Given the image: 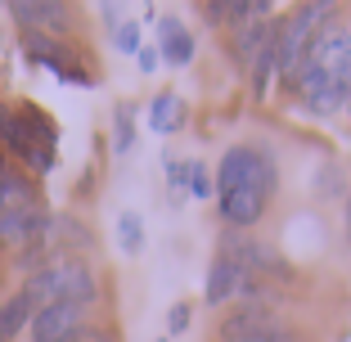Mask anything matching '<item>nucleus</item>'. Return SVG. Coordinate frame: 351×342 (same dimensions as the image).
<instances>
[{
	"mask_svg": "<svg viewBox=\"0 0 351 342\" xmlns=\"http://www.w3.org/2000/svg\"><path fill=\"white\" fill-rule=\"evenodd\" d=\"M293 82H298L306 113L329 117L338 108H347L351 104V32L338 27V23H324Z\"/></svg>",
	"mask_w": 351,
	"mask_h": 342,
	"instance_id": "obj_1",
	"label": "nucleus"
},
{
	"mask_svg": "<svg viewBox=\"0 0 351 342\" xmlns=\"http://www.w3.org/2000/svg\"><path fill=\"white\" fill-rule=\"evenodd\" d=\"M270 189H275V158L257 145H234L217 167V208L226 225L248 230L266 217Z\"/></svg>",
	"mask_w": 351,
	"mask_h": 342,
	"instance_id": "obj_2",
	"label": "nucleus"
},
{
	"mask_svg": "<svg viewBox=\"0 0 351 342\" xmlns=\"http://www.w3.org/2000/svg\"><path fill=\"white\" fill-rule=\"evenodd\" d=\"M32 306H54V302H68V306H90L95 302V275L82 266V261H50V266L32 270L27 289Z\"/></svg>",
	"mask_w": 351,
	"mask_h": 342,
	"instance_id": "obj_3",
	"label": "nucleus"
},
{
	"mask_svg": "<svg viewBox=\"0 0 351 342\" xmlns=\"http://www.w3.org/2000/svg\"><path fill=\"white\" fill-rule=\"evenodd\" d=\"M0 140L32 167V171H50L54 167V122L36 108L19 113H0Z\"/></svg>",
	"mask_w": 351,
	"mask_h": 342,
	"instance_id": "obj_4",
	"label": "nucleus"
},
{
	"mask_svg": "<svg viewBox=\"0 0 351 342\" xmlns=\"http://www.w3.org/2000/svg\"><path fill=\"white\" fill-rule=\"evenodd\" d=\"M329 14H333V5H302L298 14H289V19L279 23V32H275V68H279V77H298L302 59H306L311 41L320 36V27H324Z\"/></svg>",
	"mask_w": 351,
	"mask_h": 342,
	"instance_id": "obj_5",
	"label": "nucleus"
},
{
	"mask_svg": "<svg viewBox=\"0 0 351 342\" xmlns=\"http://www.w3.org/2000/svg\"><path fill=\"white\" fill-rule=\"evenodd\" d=\"M221 257H230L248 280H257V275H270V280L289 275V261H284V252H279L275 243H266V239H248V234H239V230L221 234Z\"/></svg>",
	"mask_w": 351,
	"mask_h": 342,
	"instance_id": "obj_6",
	"label": "nucleus"
},
{
	"mask_svg": "<svg viewBox=\"0 0 351 342\" xmlns=\"http://www.w3.org/2000/svg\"><path fill=\"white\" fill-rule=\"evenodd\" d=\"M221 338L226 342H284V324L266 306L248 302V306H239V311H230L221 320Z\"/></svg>",
	"mask_w": 351,
	"mask_h": 342,
	"instance_id": "obj_7",
	"label": "nucleus"
},
{
	"mask_svg": "<svg viewBox=\"0 0 351 342\" xmlns=\"http://www.w3.org/2000/svg\"><path fill=\"white\" fill-rule=\"evenodd\" d=\"M82 320H86V306H68V302L41 306L32 315V342H77Z\"/></svg>",
	"mask_w": 351,
	"mask_h": 342,
	"instance_id": "obj_8",
	"label": "nucleus"
},
{
	"mask_svg": "<svg viewBox=\"0 0 351 342\" xmlns=\"http://www.w3.org/2000/svg\"><path fill=\"white\" fill-rule=\"evenodd\" d=\"M45 208L41 203H27V208H10V212H0V243L5 248H27L32 239L45 230Z\"/></svg>",
	"mask_w": 351,
	"mask_h": 342,
	"instance_id": "obj_9",
	"label": "nucleus"
},
{
	"mask_svg": "<svg viewBox=\"0 0 351 342\" xmlns=\"http://www.w3.org/2000/svg\"><path fill=\"white\" fill-rule=\"evenodd\" d=\"M10 14L23 23V27L45 32V36H50V32H63V27H68V10H63V5H54V0H32V5H27V0H14Z\"/></svg>",
	"mask_w": 351,
	"mask_h": 342,
	"instance_id": "obj_10",
	"label": "nucleus"
},
{
	"mask_svg": "<svg viewBox=\"0 0 351 342\" xmlns=\"http://www.w3.org/2000/svg\"><path fill=\"white\" fill-rule=\"evenodd\" d=\"M243 284H248V275H243L230 257H217L212 261V275H207V284H203L207 306H226L234 293H243Z\"/></svg>",
	"mask_w": 351,
	"mask_h": 342,
	"instance_id": "obj_11",
	"label": "nucleus"
},
{
	"mask_svg": "<svg viewBox=\"0 0 351 342\" xmlns=\"http://www.w3.org/2000/svg\"><path fill=\"white\" fill-rule=\"evenodd\" d=\"M158 36H162V50H158V54H162L171 68H185V63L194 59V36H189V32L180 27L176 19H162V23H158Z\"/></svg>",
	"mask_w": 351,
	"mask_h": 342,
	"instance_id": "obj_12",
	"label": "nucleus"
},
{
	"mask_svg": "<svg viewBox=\"0 0 351 342\" xmlns=\"http://www.w3.org/2000/svg\"><path fill=\"white\" fill-rule=\"evenodd\" d=\"M32 311H36V306H32L27 293H19V297L5 302V306H0V342H14V338H19L23 324L32 320Z\"/></svg>",
	"mask_w": 351,
	"mask_h": 342,
	"instance_id": "obj_13",
	"label": "nucleus"
},
{
	"mask_svg": "<svg viewBox=\"0 0 351 342\" xmlns=\"http://www.w3.org/2000/svg\"><path fill=\"white\" fill-rule=\"evenodd\" d=\"M180 117H185V104H180L176 95H154V104H149V126H154L158 135H171L176 126H180Z\"/></svg>",
	"mask_w": 351,
	"mask_h": 342,
	"instance_id": "obj_14",
	"label": "nucleus"
},
{
	"mask_svg": "<svg viewBox=\"0 0 351 342\" xmlns=\"http://www.w3.org/2000/svg\"><path fill=\"white\" fill-rule=\"evenodd\" d=\"M27 203H41V198H36V189H32V180H27V176H14V171H5V180H0V212L27 208Z\"/></svg>",
	"mask_w": 351,
	"mask_h": 342,
	"instance_id": "obj_15",
	"label": "nucleus"
},
{
	"mask_svg": "<svg viewBox=\"0 0 351 342\" xmlns=\"http://www.w3.org/2000/svg\"><path fill=\"white\" fill-rule=\"evenodd\" d=\"M117 243H122V252L145 248V221L135 217V212H122V217H117Z\"/></svg>",
	"mask_w": 351,
	"mask_h": 342,
	"instance_id": "obj_16",
	"label": "nucleus"
},
{
	"mask_svg": "<svg viewBox=\"0 0 351 342\" xmlns=\"http://www.w3.org/2000/svg\"><path fill=\"white\" fill-rule=\"evenodd\" d=\"M113 45L126 54H140V23H117L113 27Z\"/></svg>",
	"mask_w": 351,
	"mask_h": 342,
	"instance_id": "obj_17",
	"label": "nucleus"
},
{
	"mask_svg": "<svg viewBox=\"0 0 351 342\" xmlns=\"http://www.w3.org/2000/svg\"><path fill=\"white\" fill-rule=\"evenodd\" d=\"M189 171H194V162H167V185L180 194V189L189 185Z\"/></svg>",
	"mask_w": 351,
	"mask_h": 342,
	"instance_id": "obj_18",
	"label": "nucleus"
},
{
	"mask_svg": "<svg viewBox=\"0 0 351 342\" xmlns=\"http://www.w3.org/2000/svg\"><path fill=\"white\" fill-rule=\"evenodd\" d=\"M131 140H135V135H131V108H117V140H113V145L131 149Z\"/></svg>",
	"mask_w": 351,
	"mask_h": 342,
	"instance_id": "obj_19",
	"label": "nucleus"
},
{
	"mask_svg": "<svg viewBox=\"0 0 351 342\" xmlns=\"http://www.w3.org/2000/svg\"><path fill=\"white\" fill-rule=\"evenodd\" d=\"M167 329H171V333H185V329H189V306H185V302L167 311Z\"/></svg>",
	"mask_w": 351,
	"mask_h": 342,
	"instance_id": "obj_20",
	"label": "nucleus"
},
{
	"mask_svg": "<svg viewBox=\"0 0 351 342\" xmlns=\"http://www.w3.org/2000/svg\"><path fill=\"white\" fill-rule=\"evenodd\" d=\"M189 189H194L198 198H207V194H212V180H207L203 162H194V171H189Z\"/></svg>",
	"mask_w": 351,
	"mask_h": 342,
	"instance_id": "obj_21",
	"label": "nucleus"
},
{
	"mask_svg": "<svg viewBox=\"0 0 351 342\" xmlns=\"http://www.w3.org/2000/svg\"><path fill=\"white\" fill-rule=\"evenodd\" d=\"M158 59H162V54H158V50H145V45H140V54H135L140 73H154V68H158Z\"/></svg>",
	"mask_w": 351,
	"mask_h": 342,
	"instance_id": "obj_22",
	"label": "nucleus"
},
{
	"mask_svg": "<svg viewBox=\"0 0 351 342\" xmlns=\"http://www.w3.org/2000/svg\"><path fill=\"white\" fill-rule=\"evenodd\" d=\"M342 225H347V243H351V194H347V212H342Z\"/></svg>",
	"mask_w": 351,
	"mask_h": 342,
	"instance_id": "obj_23",
	"label": "nucleus"
},
{
	"mask_svg": "<svg viewBox=\"0 0 351 342\" xmlns=\"http://www.w3.org/2000/svg\"><path fill=\"white\" fill-rule=\"evenodd\" d=\"M158 342H167V338H158Z\"/></svg>",
	"mask_w": 351,
	"mask_h": 342,
	"instance_id": "obj_24",
	"label": "nucleus"
}]
</instances>
